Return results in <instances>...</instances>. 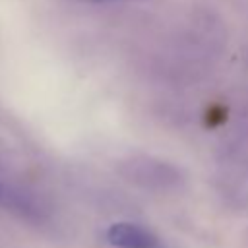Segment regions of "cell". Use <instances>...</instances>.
<instances>
[{
  "label": "cell",
  "mask_w": 248,
  "mask_h": 248,
  "mask_svg": "<svg viewBox=\"0 0 248 248\" xmlns=\"http://www.w3.org/2000/svg\"><path fill=\"white\" fill-rule=\"evenodd\" d=\"M78 2H85V4H103V2H122V0H78Z\"/></svg>",
  "instance_id": "cell-2"
},
{
  "label": "cell",
  "mask_w": 248,
  "mask_h": 248,
  "mask_svg": "<svg viewBox=\"0 0 248 248\" xmlns=\"http://www.w3.org/2000/svg\"><path fill=\"white\" fill-rule=\"evenodd\" d=\"M107 240L114 248H165L153 231L130 221L112 223L107 229Z\"/></svg>",
  "instance_id": "cell-1"
}]
</instances>
